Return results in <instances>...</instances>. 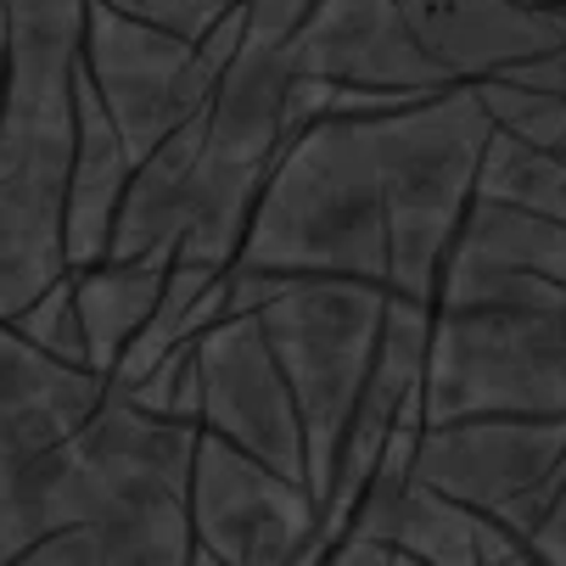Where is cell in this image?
Segmentation results:
<instances>
[{"label": "cell", "instance_id": "cell-1", "mask_svg": "<svg viewBox=\"0 0 566 566\" xmlns=\"http://www.w3.org/2000/svg\"><path fill=\"white\" fill-rule=\"evenodd\" d=\"M197 421L151 416L107 387L67 432L56 527L23 560H191V476Z\"/></svg>", "mask_w": 566, "mask_h": 566}, {"label": "cell", "instance_id": "cell-2", "mask_svg": "<svg viewBox=\"0 0 566 566\" xmlns=\"http://www.w3.org/2000/svg\"><path fill=\"white\" fill-rule=\"evenodd\" d=\"M454 416H566V292L549 275L449 253L421 421Z\"/></svg>", "mask_w": 566, "mask_h": 566}, {"label": "cell", "instance_id": "cell-3", "mask_svg": "<svg viewBox=\"0 0 566 566\" xmlns=\"http://www.w3.org/2000/svg\"><path fill=\"white\" fill-rule=\"evenodd\" d=\"M230 264L387 286V197L370 113H332L281 140Z\"/></svg>", "mask_w": 566, "mask_h": 566}, {"label": "cell", "instance_id": "cell-4", "mask_svg": "<svg viewBox=\"0 0 566 566\" xmlns=\"http://www.w3.org/2000/svg\"><path fill=\"white\" fill-rule=\"evenodd\" d=\"M91 0H7L0 56V213L62 248L73 78ZM67 259V253H62Z\"/></svg>", "mask_w": 566, "mask_h": 566}, {"label": "cell", "instance_id": "cell-5", "mask_svg": "<svg viewBox=\"0 0 566 566\" xmlns=\"http://www.w3.org/2000/svg\"><path fill=\"white\" fill-rule=\"evenodd\" d=\"M494 118L476 91L460 96H416L387 113H370V140L387 197V286L403 297H427L438 286V264L454 248L460 202L476 186V164Z\"/></svg>", "mask_w": 566, "mask_h": 566}, {"label": "cell", "instance_id": "cell-6", "mask_svg": "<svg viewBox=\"0 0 566 566\" xmlns=\"http://www.w3.org/2000/svg\"><path fill=\"white\" fill-rule=\"evenodd\" d=\"M381 308H387V286L348 281V275H286L259 303V326H264V337L292 381V398H297L314 505L332 482L348 416L370 376Z\"/></svg>", "mask_w": 566, "mask_h": 566}, {"label": "cell", "instance_id": "cell-7", "mask_svg": "<svg viewBox=\"0 0 566 566\" xmlns=\"http://www.w3.org/2000/svg\"><path fill=\"white\" fill-rule=\"evenodd\" d=\"M264 175L270 169L259 164L219 157L202 135V113L186 118L135 164L113 219L107 259H157V264L191 259V264L230 270Z\"/></svg>", "mask_w": 566, "mask_h": 566}, {"label": "cell", "instance_id": "cell-8", "mask_svg": "<svg viewBox=\"0 0 566 566\" xmlns=\"http://www.w3.org/2000/svg\"><path fill=\"white\" fill-rule=\"evenodd\" d=\"M241 40V7L219 12V23L202 40H180L169 29H151L107 0L85 7V40H78V62H85L91 85L118 124L129 157H140L175 135L186 118H197L219 85L224 62L235 56Z\"/></svg>", "mask_w": 566, "mask_h": 566}, {"label": "cell", "instance_id": "cell-9", "mask_svg": "<svg viewBox=\"0 0 566 566\" xmlns=\"http://www.w3.org/2000/svg\"><path fill=\"white\" fill-rule=\"evenodd\" d=\"M186 516H191V560H314L319 505L308 482L264 465L241 443L197 427L191 476H186Z\"/></svg>", "mask_w": 566, "mask_h": 566}, {"label": "cell", "instance_id": "cell-10", "mask_svg": "<svg viewBox=\"0 0 566 566\" xmlns=\"http://www.w3.org/2000/svg\"><path fill=\"white\" fill-rule=\"evenodd\" d=\"M197 387H202L197 427H213L219 438L241 443L264 465L308 482L297 398L259 326V308H224L197 332Z\"/></svg>", "mask_w": 566, "mask_h": 566}, {"label": "cell", "instance_id": "cell-11", "mask_svg": "<svg viewBox=\"0 0 566 566\" xmlns=\"http://www.w3.org/2000/svg\"><path fill=\"white\" fill-rule=\"evenodd\" d=\"M566 460V421H421L416 432V476L454 494L471 511H494L516 522V505H527L555 465Z\"/></svg>", "mask_w": 566, "mask_h": 566}, {"label": "cell", "instance_id": "cell-12", "mask_svg": "<svg viewBox=\"0 0 566 566\" xmlns=\"http://www.w3.org/2000/svg\"><path fill=\"white\" fill-rule=\"evenodd\" d=\"M286 62L292 73H319L359 91L432 96L449 85L398 0H314L286 45Z\"/></svg>", "mask_w": 566, "mask_h": 566}, {"label": "cell", "instance_id": "cell-13", "mask_svg": "<svg viewBox=\"0 0 566 566\" xmlns=\"http://www.w3.org/2000/svg\"><path fill=\"white\" fill-rule=\"evenodd\" d=\"M129 175H135V157H129L118 124L107 118L85 62H78V78H73V157H67V197H62L67 270H85V264L107 259L113 219H118V202L129 191Z\"/></svg>", "mask_w": 566, "mask_h": 566}, {"label": "cell", "instance_id": "cell-14", "mask_svg": "<svg viewBox=\"0 0 566 566\" xmlns=\"http://www.w3.org/2000/svg\"><path fill=\"white\" fill-rule=\"evenodd\" d=\"M398 7L410 18L421 51L443 67V78L549 51L566 34L560 18L511 7V0H398Z\"/></svg>", "mask_w": 566, "mask_h": 566}, {"label": "cell", "instance_id": "cell-15", "mask_svg": "<svg viewBox=\"0 0 566 566\" xmlns=\"http://www.w3.org/2000/svg\"><path fill=\"white\" fill-rule=\"evenodd\" d=\"M286 78L292 62L286 51H264V45H241L224 62L219 85L202 107V135L219 157L230 164H259L270 169L281 151V107H286Z\"/></svg>", "mask_w": 566, "mask_h": 566}, {"label": "cell", "instance_id": "cell-16", "mask_svg": "<svg viewBox=\"0 0 566 566\" xmlns=\"http://www.w3.org/2000/svg\"><path fill=\"white\" fill-rule=\"evenodd\" d=\"M169 264L157 259H96L85 270H73V303H78V326H85V359L96 376H113L118 354L129 337L146 326V314L164 292Z\"/></svg>", "mask_w": 566, "mask_h": 566}, {"label": "cell", "instance_id": "cell-17", "mask_svg": "<svg viewBox=\"0 0 566 566\" xmlns=\"http://www.w3.org/2000/svg\"><path fill=\"white\" fill-rule=\"evenodd\" d=\"M12 326L62 365H91L85 359V326H78V303H73V270L62 281H51L23 314H12Z\"/></svg>", "mask_w": 566, "mask_h": 566}, {"label": "cell", "instance_id": "cell-18", "mask_svg": "<svg viewBox=\"0 0 566 566\" xmlns=\"http://www.w3.org/2000/svg\"><path fill=\"white\" fill-rule=\"evenodd\" d=\"M0 56H7V0H0Z\"/></svg>", "mask_w": 566, "mask_h": 566}]
</instances>
